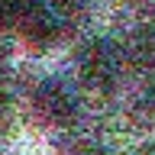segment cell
<instances>
[{
  "mask_svg": "<svg viewBox=\"0 0 155 155\" xmlns=\"http://www.w3.org/2000/svg\"><path fill=\"white\" fill-rule=\"evenodd\" d=\"M74 78L78 87L94 97H110L123 78V55L120 45L104 36L87 39L74 52Z\"/></svg>",
  "mask_w": 155,
  "mask_h": 155,
  "instance_id": "6da1fadb",
  "label": "cell"
},
{
  "mask_svg": "<svg viewBox=\"0 0 155 155\" xmlns=\"http://www.w3.org/2000/svg\"><path fill=\"white\" fill-rule=\"evenodd\" d=\"M29 110H32V120L39 126L55 129V133H65L81 120L78 91L65 78H42L29 94Z\"/></svg>",
  "mask_w": 155,
  "mask_h": 155,
  "instance_id": "7a4b0ae2",
  "label": "cell"
},
{
  "mask_svg": "<svg viewBox=\"0 0 155 155\" xmlns=\"http://www.w3.org/2000/svg\"><path fill=\"white\" fill-rule=\"evenodd\" d=\"M120 55H123V68L155 71V19L152 23H139L120 42Z\"/></svg>",
  "mask_w": 155,
  "mask_h": 155,
  "instance_id": "3957f363",
  "label": "cell"
},
{
  "mask_svg": "<svg viewBox=\"0 0 155 155\" xmlns=\"http://www.w3.org/2000/svg\"><path fill=\"white\" fill-rule=\"evenodd\" d=\"M16 32L26 39L32 48H48L58 36H61V19H58L55 13H52V10L39 0L36 7L23 16V23L16 26Z\"/></svg>",
  "mask_w": 155,
  "mask_h": 155,
  "instance_id": "277c9868",
  "label": "cell"
},
{
  "mask_svg": "<svg viewBox=\"0 0 155 155\" xmlns=\"http://www.w3.org/2000/svg\"><path fill=\"white\" fill-rule=\"evenodd\" d=\"M129 116L139 126H155V78L139 84V91L129 100Z\"/></svg>",
  "mask_w": 155,
  "mask_h": 155,
  "instance_id": "5b68a950",
  "label": "cell"
},
{
  "mask_svg": "<svg viewBox=\"0 0 155 155\" xmlns=\"http://www.w3.org/2000/svg\"><path fill=\"white\" fill-rule=\"evenodd\" d=\"M45 7L52 10L61 23H68V19H84L87 13L97 7V0H45Z\"/></svg>",
  "mask_w": 155,
  "mask_h": 155,
  "instance_id": "8992f818",
  "label": "cell"
},
{
  "mask_svg": "<svg viewBox=\"0 0 155 155\" xmlns=\"http://www.w3.org/2000/svg\"><path fill=\"white\" fill-rule=\"evenodd\" d=\"M39 0H0V29H16Z\"/></svg>",
  "mask_w": 155,
  "mask_h": 155,
  "instance_id": "52a82bcc",
  "label": "cell"
},
{
  "mask_svg": "<svg viewBox=\"0 0 155 155\" xmlns=\"http://www.w3.org/2000/svg\"><path fill=\"white\" fill-rule=\"evenodd\" d=\"M61 155H110V152L97 136H71L61 145Z\"/></svg>",
  "mask_w": 155,
  "mask_h": 155,
  "instance_id": "ba28073f",
  "label": "cell"
},
{
  "mask_svg": "<svg viewBox=\"0 0 155 155\" xmlns=\"http://www.w3.org/2000/svg\"><path fill=\"white\" fill-rule=\"evenodd\" d=\"M10 120H13V97L3 84H0V129H7Z\"/></svg>",
  "mask_w": 155,
  "mask_h": 155,
  "instance_id": "9c48e42d",
  "label": "cell"
},
{
  "mask_svg": "<svg viewBox=\"0 0 155 155\" xmlns=\"http://www.w3.org/2000/svg\"><path fill=\"white\" fill-rule=\"evenodd\" d=\"M136 155H155V142H145V145H139V152Z\"/></svg>",
  "mask_w": 155,
  "mask_h": 155,
  "instance_id": "30bf717a",
  "label": "cell"
}]
</instances>
